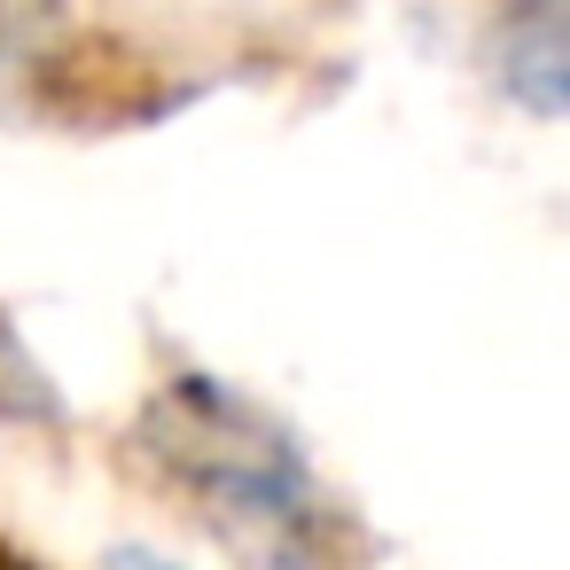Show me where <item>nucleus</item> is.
Returning <instances> with one entry per match:
<instances>
[{
  "label": "nucleus",
  "mask_w": 570,
  "mask_h": 570,
  "mask_svg": "<svg viewBox=\"0 0 570 570\" xmlns=\"http://www.w3.org/2000/svg\"><path fill=\"white\" fill-rule=\"evenodd\" d=\"M141 453L188 492V508L258 570H352L344 515L321 492L313 461L212 375H180L141 414Z\"/></svg>",
  "instance_id": "1"
},
{
  "label": "nucleus",
  "mask_w": 570,
  "mask_h": 570,
  "mask_svg": "<svg viewBox=\"0 0 570 570\" xmlns=\"http://www.w3.org/2000/svg\"><path fill=\"white\" fill-rule=\"evenodd\" d=\"M492 87L531 110L562 118V79H570V40H562V0H508L492 24Z\"/></svg>",
  "instance_id": "2"
},
{
  "label": "nucleus",
  "mask_w": 570,
  "mask_h": 570,
  "mask_svg": "<svg viewBox=\"0 0 570 570\" xmlns=\"http://www.w3.org/2000/svg\"><path fill=\"white\" fill-rule=\"evenodd\" d=\"M110 570H188V562H165V554H149V547H118Z\"/></svg>",
  "instance_id": "3"
}]
</instances>
